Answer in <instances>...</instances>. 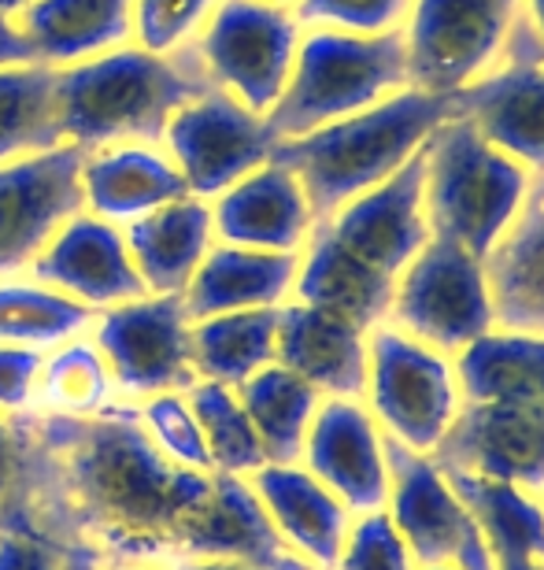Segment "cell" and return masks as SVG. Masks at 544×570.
Returning a JSON list of instances; mask_svg holds the SVG:
<instances>
[{
	"instance_id": "6da1fadb",
	"label": "cell",
	"mask_w": 544,
	"mask_h": 570,
	"mask_svg": "<svg viewBox=\"0 0 544 570\" xmlns=\"http://www.w3.org/2000/svg\"><path fill=\"white\" fill-rule=\"evenodd\" d=\"M22 466L4 530L52 549H89L100 563H175L215 489V471L175 466L149 441L138 404L108 412L16 415Z\"/></svg>"
},
{
	"instance_id": "7a4b0ae2",
	"label": "cell",
	"mask_w": 544,
	"mask_h": 570,
	"mask_svg": "<svg viewBox=\"0 0 544 570\" xmlns=\"http://www.w3.org/2000/svg\"><path fill=\"white\" fill-rule=\"evenodd\" d=\"M423 148L382 186L315 223L300 253L293 301L323 307L370 330L385 323L396 282L429 237L423 204Z\"/></svg>"
},
{
	"instance_id": "3957f363",
	"label": "cell",
	"mask_w": 544,
	"mask_h": 570,
	"mask_svg": "<svg viewBox=\"0 0 544 570\" xmlns=\"http://www.w3.org/2000/svg\"><path fill=\"white\" fill-rule=\"evenodd\" d=\"M211 78L204 63H186L138 45H119L93 60L56 71V130L63 145L86 153L127 141L164 138L167 122L189 100L204 97Z\"/></svg>"
},
{
	"instance_id": "277c9868",
	"label": "cell",
	"mask_w": 544,
	"mask_h": 570,
	"mask_svg": "<svg viewBox=\"0 0 544 570\" xmlns=\"http://www.w3.org/2000/svg\"><path fill=\"white\" fill-rule=\"evenodd\" d=\"M445 119H452V97L407 86L356 116L278 141L270 159L300 178L315 223H323L348 200L393 178Z\"/></svg>"
},
{
	"instance_id": "5b68a950",
	"label": "cell",
	"mask_w": 544,
	"mask_h": 570,
	"mask_svg": "<svg viewBox=\"0 0 544 570\" xmlns=\"http://www.w3.org/2000/svg\"><path fill=\"white\" fill-rule=\"evenodd\" d=\"M423 204L434 237H448L485 259L518 215L530 170L493 148L467 119L452 116L423 145Z\"/></svg>"
},
{
	"instance_id": "8992f818",
	"label": "cell",
	"mask_w": 544,
	"mask_h": 570,
	"mask_svg": "<svg viewBox=\"0 0 544 570\" xmlns=\"http://www.w3.org/2000/svg\"><path fill=\"white\" fill-rule=\"evenodd\" d=\"M407 86L412 78H407L404 30L359 38L319 27L300 38L297 63L278 105L267 111V127L278 141H289L382 105Z\"/></svg>"
},
{
	"instance_id": "52a82bcc",
	"label": "cell",
	"mask_w": 544,
	"mask_h": 570,
	"mask_svg": "<svg viewBox=\"0 0 544 570\" xmlns=\"http://www.w3.org/2000/svg\"><path fill=\"white\" fill-rule=\"evenodd\" d=\"M363 404L370 407L385 438L407 444L412 452L434 455L463 407L456 360L389 323L374 326L367 334Z\"/></svg>"
},
{
	"instance_id": "ba28073f",
	"label": "cell",
	"mask_w": 544,
	"mask_h": 570,
	"mask_svg": "<svg viewBox=\"0 0 544 570\" xmlns=\"http://www.w3.org/2000/svg\"><path fill=\"white\" fill-rule=\"evenodd\" d=\"M385 323L456 360L496 330L485 264L448 237H429L396 282Z\"/></svg>"
},
{
	"instance_id": "9c48e42d",
	"label": "cell",
	"mask_w": 544,
	"mask_h": 570,
	"mask_svg": "<svg viewBox=\"0 0 544 570\" xmlns=\"http://www.w3.org/2000/svg\"><path fill=\"white\" fill-rule=\"evenodd\" d=\"M300 49V22L270 0H219L200 33L197 60L215 89L267 116L286 89Z\"/></svg>"
},
{
	"instance_id": "30bf717a",
	"label": "cell",
	"mask_w": 544,
	"mask_h": 570,
	"mask_svg": "<svg viewBox=\"0 0 544 570\" xmlns=\"http://www.w3.org/2000/svg\"><path fill=\"white\" fill-rule=\"evenodd\" d=\"M523 0H412L407 78L437 97L459 94L501 60Z\"/></svg>"
},
{
	"instance_id": "8fae6325",
	"label": "cell",
	"mask_w": 544,
	"mask_h": 570,
	"mask_svg": "<svg viewBox=\"0 0 544 570\" xmlns=\"http://www.w3.org/2000/svg\"><path fill=\"white\" fill-rule=\"evenodd\" d=\"M389 466V511L393 527L412 552L415 567H456V570H496V556L474 522L467 504L452 493L441 466L423 452L385 438Z\"/></svg>"
},
{
	"instance_id": "7c38bea8",
	"label": "cell",
	"mask_w": 544,
	"mask_h": 570,
	"mask_svg": "<svg viewBox=\"0 0 544 570\" xmlns=\"http://www.w3.org/2000/svg\"><path fill=\"white\" fill-rule=\"evenodd\" d=\"M452 116L467 119L530 175L544 170V38L534 22L518 16L501 60L452 94Z\"/></svg>"
},
{
	"instance_id": "4fadbf2b",
	"label": "cell",
	"mask_w": 544,
	"mask_h": 570,
	"mask_svg": "<svg viewBox=\"0 0 544 570\" xmlns=\"http://www.w3.org/2000/svg\"><path fill=\"white\" fill-rule=\"evenodd\" d=\"M89 330L111 371V382L127 401L186 393L197 382L189 356V315L181 296L145 293L138 301L105 307Z\"/></svg>"
},
{
	"instance_id": "5bb4252c",
	"label": "cell",
	"mask_w": 544,
	"mask_h": 570,
	"mask_svg": "<svg viewBox=\"0 0 544 570\" xmlns=\"http://www.w3.org/2000/svg\"><path fill=\"white\" fill-rule=\"evenodd\" d=\"M164 141L189 193L200 200L219 197L234 181L253 175L278 148L267 116L248 111L241 100L215 86L175 111L164 130Z\"/></svg>"
},
{
	"instance_id": "9a60e30c",
	"label": "cell",
	"mask_w": 544,
	"mask_h": 570,
	"mask_svg": "<svg viewBox=\"0 0 544 570\" xmlns=\"http://www.w3.org/2000/svg\"><path fill=\"white\" fill-rule=\"evenodd\" d=\"M86 148L56 145L49 153L0 164V278L30 267L44 242L82 212Z\"/></svg>"
},
{
	"instance_id": "2e32d148",
	"label": "cell",
	"mask_w": 544,
	"mask_h": 570,
	"mask_svg": "<svg viewBox=\"0 0 544 570\" xmlns=\"http://www.w3.org/2000/svg\"><path fill=\"white\" fill-rule=\"evenodd\" d=\"M441 471H467L544 493V404H463L429 455Z\"/></svg>"
},
{
	"instance_id": "e0dca14e",
	"label": "cell",
	"mask_w": 544,
	"mask_h": 570,
	"mask_svg": "<svg viewBox=\"0 0 544 570\" xmlns=\"http://www.w3.org/2000/svg\"><path fill=\"white\" fill-rule=\"evenodd\" d=\"M300 466L319 478L353 515L382 511L389 500L382 426L356 396H323L308 426Z\"/></svg>"
},
{
	"instance_id": "ac0fdd59",
	"label": "cell",
	"mask_w": 544,
	"mask_h": 570,
	"mask_svg": "<svg viewBox=\"0 0 544 570\" xmlns=\"http://www.w3.org/2000/svg\"><path fill=\"white\" fill-rule=\"evenodd\" d=\"M33 282L71 296V301L105 312V307L138 301L149 289L138 275L122 237V226L105 223L89 212H75L33 256Z\"/></svg>"
},
{
	"instance_id": "d6986e66",
	"label": "cell",
	"mask_w": 544,
	"mask_h": 570,
	"mask_svg": "<svg viewBox=\"0 0 544 570\" xmlns=\"http://www.w3.org/2000/svg\"><path fill=\"white\" fill-rule=\"evenodd\" d=\"M211 226L219 245L256 248V253H304L315 230V215L300 178L267 159L264 167L215 197Z\"/></svg>"
},
{
	"instance_id": "ffe728a7",
	"label": "cell",
	"mask_w": 544,
	"mask_h": 570,
	"mask_svg": "<svg viewBox=\"0 0 544 570\" xmlns=\"http://www.w3.org/2000/svg\"><path fill=\"white\" fill-rule=\"evenodd\" d=\"M248 485L275 522L278 538L315 570H334L342 560L353 511L300 463H264L248 474Z\"/></svg>"
},
{
	"instance_id": "44dd1931",
	"label": "cell",
	"mask_w": 544,
	"mask_h": 570,
	"mask_svg": "<svg viewBox=\"0 0 544 570\" xmlns=\"http://www.w3.org/2000/svg\"><path fill=\"white\" fill-rule=\"evenodd\" d=\"M275 363L315 385L323 396H356L367 390V330L323 307L286 301L278 307Z\"/></svg>"
},
{
	"instance_id": "7402d4cb",
	"label": "cell",
	"mask_w": 544,
	"mask_h": 570,
	"mask_svg": "<svg viewBox=\"0 0 544 570\" xmlns=\"http://www.w3.org/2000/svg\"><path fill=\"white\" fill-rule=\"evenodd\" d=\"M82 212L127 226L164 204L192 197L175 159L152 145H108L86 153L78 170Z\"/></svg>"
},
{
	"instance_id": "603a6c76",
	"label": "cell",
	"mask_w": 544,
	"mask_h": 570,
	"mask_svg": "<svg viewBox=\"0 0 544 570\" xmlns=\"http://www.w3.org/2000/svg\"><path fill=\"white\" fill-rule=\"evenodd\" d=\"M482 264L496 330L544 337V170L530 178L523 208Z\"/></svg>"
},
{
	"instance_id": "cb8c5ba5",
	"label": "cell",
	"mask_w": 544,
	"mask_h": 570,
	"mask_svg": "<svg viewBox=\"0 0 544 570\" xmlns=\"http://www.w3.org/2000/svg\"><path fill=\"white\" fill-rule=\"evenodd\" d=\"M300 253H256L237 245H211L197 275L181 293L189 323L226 312L281 307L293 296Z\"/></svg>"
},
{
	"instance_id": "d4e9b609",
	"label": "cell",
	"mask_w": 544,
	"mask_h": 570,
	"mask_svg": "<svg viewBox=\"0 0 544 570\" xmlns=\"http://www.w3.org/2000/svg\"><path fill=\"white\" fill-rule=\"evenodd\" d=\"M122 237H127L145 289L156 296H181L197 275L200 259L215 245L211 204L200 197H181L127 223Z\"/></svg>"
},
{
	"instance_id": "484cf974",
	"label": "cell",
	"mask_w": 544,
	"mask_h": 570,
	"mask_svg": "<svg viewBox=\"0 0 544 570\" xmlns=\"http://www.w3.org/2000/svg\"><path fill=\"white\" fill-rule=\"evenodd\" d=\"M16 27L44 67H71L133 38V0H33Z\"/></svg>"
},
{
	"instance_id": "4316f807",
	"label": "cell",
	"mask_w": 544,
	"mask_h": 570,
	"mask_svg": "<svg viewBox=\"0 0 544 570\" xmlns=\"http://www.w3.org/2000/svg\"><path fill=\"white\" fill-rule=\"evenodd\" d=\"M463 404H544V337L489 330L456 356Z\"/></svg>"
},
{
	"instance_id": "83f0119b",
	"label": "cell",
	"mask_w": 544,
	"mask_h": 570,
	"mask_svg": "<svg viewBox=\"0 0 544 570\" xmlns=\"http://www.w3.org/2000/svg\"><path fill=\"white\" fill-rule=\"evenodd\" d=\"M275 337L278 307L197 318V323H189L192 371L204 382H219L237 390L241 382L275 363Z\"/></svg>"
},
{
	"instance_id": "f1b7e54d",
	"label": "cell",
	"mask_w": 544,
	"mask_h": 570,
	"mask_svg": "<svg viewBox=\"0 0 544 570\" xmlns=\"http://www.w3.org/2000/svg\"><path fill=\"white\" fill-rule=\"evenodd\" d=\"M237 401H241L248 423L264 444L267 463H300L308 426L323 404V393L315 385L270 363L237 385Z\"/></svg>"
},
{
	"instance_id": "f546056e",
	"label": "cell",
	"mask_w": 544,
	"mask_h": 570,
	"mask_svg": "<svg viewBox=\"0 0 544 570\" xmlns=\"http://www.w3.org/2000/svg\"><path fill=\"white\" fill-rule=\"evenodd\" d=\"M441 474L448 478L452 493L467 504L474 522L482 527L493 556H537V560H544L541 497L467 471H441Z\"/></svg>"
},
{
	"instance_id": "4dcf8cb0",
	"label": "cell",
	"mask_w": 544,
	"mask_h": 570,
	"mask_svg": "<svg viewBox=\"0 0 544 570\" xmlns=\"http://www.w3.org/2000/svg\"><path fill=\"white\" fill-rule=\"evenodd\" d=\"M122 401L111 371L93 337H71L63 345L44 352L41 374H38V415H75L89 419L108 412L111 404Z\"/></svg>"
},
{
	"instance_id": "1f68e13d",
	"label": "cell",
	"mask_w": 544,
	"mask_h": 570,
	"mask_svg": "<svg viewBox=\"0 0 544 570\" xmlns=\"http://www.w3.org/2000/svg\"><path fill=\"white\" fill-rule=\"evenodd\" d=\"M93 307L49 289L41 282L0 278V345L49 352L93 326Z\"/></svg>"
},
{
	"instance_id": "d6a6232c",
	"label": "cell",
	"mask_w": 544,
	"mask_h": 570,
	"mask_svg": "<svg viewBox=\"0 0 544 570\" xmlns=\"http://www.w3.org/2000/svg\"><path fill=\"white\" fill-rule=\"evenodd\" d=\"M52 94L56 67H0V164L63 145Z\"/></svg>"
},
{
	"instance_id": "836d02e7",
	"label": "cell",
	"mask_w": 544,
	"mask_h": 570,
	"mask_svg": "<svg viewBox=\"0 0 544 570\" xmlns=\"http://www.w3.org/2000/svg\"><path fill=\"white\" fill-rule=\"evenodd\" d=\"M186 401H189L192 415H197V423H200L204 444H208L211 471L248 478L267 463L264 444H259L241 401H237V390L197 379L186 390Z\"/></svg>"
},
{
	"instance_id": "e575fe53",
	"label": "cell",
	"mask_w": 544,
	"mask_h": 570,
	"mask_svg": "<svg viewBox=\"0 0 544 570\" xmlns=\"http://www.w3.org/2000/svg\"><path fill=\"white\" fill-rule=\"evenodd\" d=\"M133 404H138L141 426L160 449V455H167L175 466H189V471H211L208 444H204L200 423L192 415L186 393H156Z\"/></svg>"
},
{
	"instance_id": "d590c367",
	"label": "cell",
	"mask_w": 544,
	"mask_h": 570,
	"mask_svg": "<svg viewBox=\"0 0 544 570\" xmlns=\"http://www.w3.org/2000/svg\"><path fill=\"white\" fill-rule=\"evenodd\" d=\"M219 0H133V41L145 52L171 56L197 33Z\"/></svg>"
},
{
	"instance_id": "8d00e7d4",
	"label": "cell",
	"mask_w": 544,
	"mask_h": 570,
	"mask_svg": "<svg viewBox=\"0 0 544 570\" xmlns=\"http://www.w3.org/2000/svg\"><path fill=\"white\" fill-rule=\"evenodd\" d=\"M407 11H412V0H297L293 16H297L300 27L374 38V33L400 30Z\"/></svg>"
},
{
	"instance_id": "74e56055",
	"label": "cell",
	"mask_w": 544,
	"mask_h": 570,
	"mask_svg": "<svg viewBox=\"0 0 544 570\" xmlns=\"http://www.w3.org/2000/svg\"><path fill=\"white\" fill-rule=\"evenodd\" d=\"M334 570H418L412 552L400 538V530L393 527L389 511H367L356 515L348 527L342 560Z\"/></svg>"
},
{
	"instance_id": "f35d334b",
	"label": "cell",
	"mask_w": 544,
	"mask_h": 570,
	"mask_svg": "<svg viewBox=\"0 0 544 570\" xmlns=\"http://www.w3.org/2000/svg\"><path fill=\"white\" fill-rule=\"evenodd\" d=\"M44 352L0 345V415H30L38 401V374Z\"/></svg>"
},
{
	"instance_id": "ab89813d",
	"label": "cell",
	"mask_w": 544,
	"mask_h": 570,
	"mask_svg": "<svg viewBox=\"0 0 544 570\" xmlns=\"http://www.w3.org/2000/svg\"><path fill=\"white\" fill-rule=\"evenodd\" d=\"M63 552L19 530H0V570H60Z\"/></svg>"
},
{
	"instance_id": "60d3db41",
	"label": "cell",
	"mask_w": 544,
	"mask_h": 570,
	"mask_svg": "<svg viewBox=\"0 0 544 570\" xmlns=\"http://www.w3.org/2000/svg\"><path fill=\"white\" fill-rule=\"evenodd\" d=\"M19 466H22L19 423L11 415H0V530H4L11 522V515H16Z\"/></svg>"
},
{
	"instance_id": "b9f144b4",
	"label": "cell",
	"mask_w": 544,
	"mask_h": 570,
	"mask_svg": "<svg viewBox=\"0 0 544 570\" xmlns=\"http://www.w3.org/2000/svg\"><path fill=\"white\" fill-rule=\"evenodd\" d=\"M38 63L30 41L22 38V30L11 19H0V67H30Z\"/></svg>"
},
{
	"instance_id": "7bdbcfd3",
	"label": "cell",
	"mask_w": 544,
	"mask_h": 570,
	"mask_svg": "<svg viewBox=\"0 0 544 570\" xmlns=\"http://www.w3.org/2000/svg\"><path fill=\"white\" fill-rule=\"evenodd\" d=\"M167 570H256L248 563H237V560H175V563H164Z\"/></svg>"
},
{
	"instance_id": "ee69618b",
	"label": "cell",
	"mask_w": 544,
	"mask_h": 570,
	"mask_svg": "<svg viewBox=\"0 0 544 570\" xmlns=\"http://www.w3.org/2000/svg\"><path fill=\"white\" fill-rule=\"evenodd\" d=\"M60 570H105V563H100L89 549H63Z\"/></svg>"
},
{
	"instance_id": "f6af8a7d",
	"label": "cell",
	"mask_w": 544,
	"mask_h": 570,
	"mask_svg": "<svg viewBox=\"0 0 544 570\" xmlns=\"http://www.w3.org/2000/svg\"><path fill=\"white\" fill-rule=\"evenodd\" d=\"M496 570H544L537 556H496Z\"/></svg>"
},
{
	"instance_id": "bcb514c9",
	"label": "cell",
	"mask_w": 544,
	"mask_h": 570,
	"mask_svg": "<svg viewBox=\"0 0 544 570\" xmlns=\"http://www.w3.org/2000/svg\"><path fill=\"white\" fill-rule=\"evenodd\" d=\"M33 4V0H0V19H11V16H22Z\"/></svg>"
},
{
	"instance_id": "7dc6e473",
	"label": "cell",
	"mask_w": 544,
	"mask_h": 570,
	"mask_svg": "<svg viewBox=\"0 0 544 570\" xmlns=\"http://www.w3.org/2000/svg\"><path fill=\"white\" fill-rule=\"evenodd\" d=\"M530 4V22L537 27V33L544 38V0H526Z\"/></svg>"
},
{
	"instance_id": "c3c4849f",
	"label": "cell",
	"mask_w": 544,
	"mask_h": 570,
	"mask_svg": "<svg viewBox=\"0 0 544 570\" xmlns=\"http://www.w3.org/2000/svg\"><path fill=\"white\" fill-rule=\"evenodd\" d=\"M105 570H167L164 563H111Z\"/></svg>"
},
{
	"instance_id": "681fc988",
	"label": "cell",
	"mask_w": 544,
	"mask_h": 570,
	"mask_svg": "<svg viewBox=\"0 0 544 570\" xmlns=\"http://www.w3.org/2000/svg\"><path fill=\"white\" fill-rule=\"evenodd\" d=\"M270 4H281V8H286V4H297V0H270Z\"/></svg>"
},
{
	"instance_id": "f907efd6",
	"label": "cell",
	"mask_w": 544,
	"mask_h": 570,
	"mask_svg": "<svg viewBox=\"0 0 544 570\" xmlns=\"http://www.w3.org/2000/svg\"><path fill=\"white\" fill-rule=\"evenodd\" d=\"M418 570H456V567H418Z\"/></svg>"
},
{
	"instance_id": "816d5d0a",
	"label": "cell",
	"mask_w": 544,
	"mask_h": 570,
	"mask_svg": "<svg viewBox=\"0 0 544 570\" xmlns=\"http://www.w3.org/2000/svg\"><path fill=\"white\" fill-rule=\"evenodd\" d=\"M541 504H544V493H541Z\"/></svg>"
}]
</instances>
